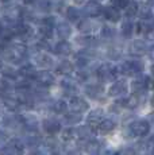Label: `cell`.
Segmentation results:
<instances>
[{
    "label": "cell",
    "mask_w": 154,
    "mask_h": 155,
    "mask_svg": "<svg viewBox=\"0 0 154 155\" xmlns=\"http://www.w3.org/2000/svg\"><path fill=\"white\" fill-rule=\"evenodd\" d=\"M27 58V47L22 43H10L3 49V59L10 64L19 65Z\"/></svg>",
    "instance_id": "cell-1"
},
{
    "label": "cell",
    "mask_w": 154,
    "mask_h": 155,
    "mask_svg": "<svg viewBox=\"0 0 154 155\" xmlns=\"http://www.w3.org/2000/svg\"><path fill=\"white\" fill-rule=\"evenodd\" d=\"M150 132V124L147 120H135L126 128V135L129 138H145Z\"/></svg>",
    "instance_id": "cell-2"
},
{
    "label": "cell",
    "mask_w": 154,
    "mask_h": 155,
    "mask_svg": "<svg viewBox=\"0 0 154 155\" xmlns=\"http://www.w3.org/2000/svg\"><path fill=\"white\" fill-rule=\"evenodd\" d=\"M118 73H119L118 68H115L114 65L108 64V62L102 64L99 68H97V70H96L97 78H99L102 82H111V81H114V80L118 77Z\"/></svg>",
    "instance_id": "cell-3"
},
{
    "label": "cell",
    "mask_w": 154,
    "mask_h": 155,
    "mask_svg": "<svg viewBox=\"0 0 154 155\" xmlns=\"http://www.w3.org/2000/svg\"><path fill=\"white\" fill-rule=\"evenodd\" d=\"M145 65L141 61H124L118 66L120 74L123 76H138V74L143 73Z\"/></svg>",
    "instance_id": "cell-4"
},
{
    "label": "cell",
    "mask_w": 154,
    "mask_h": 155,
    "mask_svg": "<svg viewBox=\"0 0 154 155\" xmlns=\"http://www.w3.org/2000/svg\"><path fill=\"white\" fill-rule=\"evenodd\" d=\"M25 154V142L18 138L10 139L3 146V155H23Z\"/></svg>",
    "instance_id": "cell-5"
},
{
    "label": "cell",
    "mask_w": 154,
    "mask_h": 155,
    "mask_svg": "<svg viewBox=\"0 0 154 155\" xmlns=\"http://www.w3.org/2000/svg\"><path fill=\"white\" fill-rule=\"evenodd\" d=\"M103 120H104V111L102 108H96L87 116V126H89L95 132H99V126Z\"/></svg>",
    "instance_id": "cell-6"
},
{
    "label": "cell",
    "mask_w": 154,
    "mask_h": 155,
    "mask_svg": "<svg viewBox=\"0 0 154 155\" xmlns=\"http://www.w3.org/2000/svg\"><path fill=\"white\" fill-rule=\"evenodd\" d=\"M69 108H70V111L72 112L81 115V113H84L88 108H89V104H88L87 100L82 99V97L76 96V97H73V99H70Z\"/></svg>",
    "instance_id": "cell-7"
},
{
    "label": "cell",
    "mask_w": 154,
    "mask_h": 155,
    "mask_svg": "<svg viewBox=\"0 0 154 155\" xmlns=\"http://www.w3.org/2000/svg\"><path fill=\"white\" fill-rule=\"evenodd\" d=\"M129 92V85L124 80H119L108 89V96L111 97H122Z\"/></svg>",
    "instance_id": "cell-8"
},
{
    "label": "cell",
    "mask_w": 154,
    "mask_h": 155,
    "mask_svg": "<svg viewBox=\"0 0 154 155\" xmlns=\"http://www.w3.org/2000/svg\"><path fill=\"white\" fill-rule=\"evenodd\" d=\"M102 14H104V8L97 2H89L88 4H85L84 10H82V15H85L88 19L89 18H97Z\"/></svg>",
    "instance_id": "cell-9"
},
{
    "label": "cell",
    "mask_w": 154,
    "mask_h": 155,
    "mask_svg": "<svg viewBox=\"0 0 154 155\" xmlns=\"http://www.w3.org/2000/svg\"><path fill=\"white\" fill-rule=\"evenodd\" d=\"M92 59H93V53L88 49H84L75 54V62L80 68H85L87 65H89L92 62Z\"/></svg>",
    "instance_id": "cell-10"
},
{
    "label": "cell",
    "mask_w": 154,
    "mask_h": 155,
    "mask_svg": "<svg viewBox=\"0 0 154 155\" xmlns=\"http://www.w3.org/2000/svg\"><path fill=\"white\" fill-rule=\"evenodd\" d=\"M147 51H149V46H147V43L145 41H141V39L132 41L131 45L129 46V53L135 57H141L146 54Z\"/></svg>",
    "instance_id": "cell-11"
},
{
    "label": "cell",
    "mask_w": 154,
    "mask_h": 155,
    "mask_svg": "<svg viewBox=\"0 0 154 155\" xmlns=\"http://www.w3.org/2000/svg\"><path fill=\"white\" fill-rule=\"evenodd\" d=\"M42 128L49 135H55L57 132L61 131V123L55 117H46L42 121Z\"/></svg>",
    "instance_id": "cell-12"
},
{
    "label": "cell",
    "mask_w": 154,
    "mask_h": 155,
    "mask_svg": "<svg viewBox=\"0 0 154 155\" xmlns=\"http://www.w3.org/2000/svg\"><path fill=\"white\" fill-rule=\"evenodd\" d=\"M104 93V86L97 82H92L85 86V94L92 100H99L102 97V94Z\"/></svg>",
    "instance_id": "cell-13"
},
{
    "label": "cell",
    "mask_w": 154,
    "mask_h": 155,
    "mask_svg": "<svg viewBox=\"0 0 154 155\" xmlns=\"http://www.w3.org/2000/svg\"><path fill=\"white\" fill-rule=\"evenodd\" d=\"M35 81L45 89V88L52 86L53 84H54L55 80H54V76H53L50 71L42 70V71H38V76H37V78H35Z\"/></svg>",
    "instance_id": "cell-14"
},
{
    "label": "cell",
    "mask_w": 154,
    "mask_h": 155,
    "mask_svg": "<svg viewBox=\"0 0 154 155\" xmlns=\"http://www.w3.org/2000/svg\"><path fill=\"white\" fill-rule=\"evenodd\" d=\"M22 117V124H23V128L27 130L28 132H37L38 127H39V121L35 116L32 115H23L20 116Z\"/></svg>",
    "instance_id": "cell-15"
},
{
    "label": "cell",
    "mask_w": 154,
    "mask_h": 155,
    "mask_svg": "<svg viewBox=\"0 0 154 155\" xmlns=\"http://www.w3.org/2000/svg\"><path fill=\"white\" fill-rule=\"evenodd\" d=\"M76 132H77V138H79L82 143H85L88 140H92L93 135L96 134L89 126H80V127H77L76 128Z\"/></svg>",
    "instance_id": "cell-16"
},
{
    "label": "cell",
    "mask_w": 154,
    "mask_h": 155,
    "mask_svg": "<svg viewBox=\"0 0 154 155\" xmlns=\"http://www.w3.org/2000/svg\"><path fill=\"white\" fill-rule=\"evenodd\" d=\"M35 62H37L38 66L43 68V69H50V68L54 66V59L47 53H38L35 55Z\"/></svg>",
    "instance_id": "cell-17"
},
{
    "label": "cell",
    "mask_w": 154,
    "mask_h": 155,
    "mask_svg": "<svg viewBox=\"0 0 154 155\" xmlns=\"http://www.w3.org/2000/svg\"><path fill=\"white\" fill-rule=\"evenodd\" d=\"M19 74L26 80V81H30V80H35V78H37L38 71H37V69H35L34 65L25 64V65H22V68H20Z\"/></svg>",
    "instance_id": "cell-18"
},
{
    "label": "cell",
    "mask_w": 154,
    "mask_h": 155,
    "mask_svg": "<svg viewBox=\"0 0 154 155\" xmlns=\"http://www.w3.org/2000/svg\"><path fill=\"white\" fill-rule=\"evenodd\" d=\"M145 93H132L130 97H127V108L130 109H135L138 107H141L145 103Z\"/></svg>",
    "instance_id": "cell-19"
},
{
    "label": "cell",
    "mask_w": 154,
    "mask_h": 155,
    "mask_svg": "<svg viewBox=\"0 0 154 155\" xmlns=\"http://www.w3.org/2000/svg\"><path fill=\"white\" fill-rule=\"evenodd\" d=\"M54 53L57 55H62V57H68L73 53L72 45H70L68 41H61L54 46Z\"/></svg>",
    "instance_id": "cell-20"
},
{
    "label": "cell",
    "mask_w": 154,
    "mask_h": 155,
    "mask_svg": "<svg viewBox=\"0 0 154 155\" xmlns=\"http://www.w3.org/2000/svg\"><path fill=\"white\" fill-rule=\"evenodd\" d=\"M137 32L139 34H149V32L154 31V16L150 19H145V20H139L137 25Z\"/></svg>",
    "instance_id": "cell-21"
},
{
    "label": "cell",
    "mask_w": 154,
    "mask_h": 155,
    "mask_svg": "<svg viewBox=\"0 0 154 155\" xmlns=\"http://www.w3.org/2000/svg\"><path fill=\"white\" fill-rule=\"evenodd\" d=\"M104 16H105V19L109 20V22H112V23H116V22H119L120 20V11L118 10L116 7H114V5H108V7H105L104 8Z\"/></svg>",
    "instance_id": "cell-22"
},
{
    "label": "cell",
    "mask_w": 154,
    "mask_h": 155,
    "mask_svg": "<svg viewBox=\"0 0 154 155\" xmlns=\"http://www.w3.org/2000/svg\"><path fill=\"white\" fill-rule=\"evenodd\" d=\"M3 105H4V108L8 109L10 112H16V111H19L22 104H20V101L18 99H15V97L7 96V97H3Z\"/></svg>",
    "instance_id": "cell-23"
},
{
    "label": "cell",
    "mask_w": 154,
    "mask_h": 155,
    "mask_svg": "<svg viewBox=\"0 0 154 155\" xmlns=\"http://www.w3.org/2000/svg\"><path fill=\"white\" fill-rule=\"evenodd\" d=\"M62 88H64V94H66L70 99L76 97L77 91H79L76 82L72 81V80H64V81H62Z\"/></svg>",
    "instance_id": "cell-24"
},
{
    "label": "cell",
    "mask_w": 154,
    "mask_h": 155,
    "mask_svg": "<svg viewBox=\"0 0 154 155\" xmlns=\"http://www.w3.org/2000/svg\"><path fill=\"white\" fill-rule=\"evenodd\" d=\"M57 35L61 41H66L72 35V27L66 22H60L57 25Z\"/></svg>",
    "instance_id": "cell-25"
},
{
    "label": "cell",
    "mask_w": 154,
    "mask_h": 155,
    "mask_svg": "<svg viewBox=\"0 0 154 155\" xmlns=\"http://www.w3.org/2000/svg\"><path fill=\"white\" fill-rule=\"evenodd\" d=\"M147 80H149V77H139V78L134 80V82L131 84L132 92L134 93H145V91L147 89Z\"/></svg>",
    "instance_id": "cell-26"
},
{
    "label": "cell",
    "mask_w": 154,
    "mask_h": 155,
    "mask_svg": "<svg viewBox=\"0 0 154 155\" xmlns=\"http://www.w3.org/2000/svg\"><path fill=\"white\" fill-rule=\"evenodd\" d=\"M96 27H97L96 22H93V20H91V19H82L81 22L79 23V30L81 32H84L85 35L93 32L95 30H96Z\"/></svg>",
    "instance_id": "cell-27"
},
{
    "label": "cell",
    "mask_w": 154,
    "mask_h": 155,
    "mask_svg": "<svg viewBox=\"0 0 154 155\" xmlns=\"http://www.w3.org/2000/svg\"><path fill=\"white\" fill-rule=\"evenodd\" d=\"M115 127H116V123H115L112 119H104V120L102 121V124L99 126V134H102V135H108V134H111L112 131L115 130Z\"/></svg>",
    "instance_id": "cell-28"
},
{
    "label": "cell",
    "mask_w": 154,
    "mask_h": 155,
    "mask_svg": "<svg viewBox=\"0 0 154 155\" xmlns=\"http://www.w3.org/2000/svg\"><path fill=\"white\" fill-rule=\"evenodd\" d=\"M81 15H82V11H80L79 8L76 7H66V12H65V16H66V19L69 20V22H81Z\"/></svg>",
    "instance_id": "cell-29"
},
{
    "label": "cell",
    "mask_w": 154,
    "mask_h": 155,
    "mask_svg": "<svg viewBox=\"0 0 154 155\" xmlns=\"http://www.w3.org/2000/svg\"><path fill=\"white\" fill-rule=\"evenodd\" d=\"M77 43L81 45L85 49H89V47H95L99 42H97V39L95 37H92V35H82V37L77 38Z\"/></svg>",
    "instance_id": "cell-30"
},
{
    "label": "cell",
    "mask_w": 154,
    "mask_h": 155,
    "mask_svg": "<svg viewBox=\"0 0 154 155\" xmlns=\"http://www.w3.org/2000/svg\"><path fill=\"white\" fill-rule=\"evenodd\" d=\"M73 70H75V65H73L70 61H68V59L61 61L60 64H58V66H57V73L65 74V76L73 73Z\"/></svg>",
    "instance_id": "cell-31"
},
{
    "label": "cell",
    "mask_w": 154,
    "mask_h": 155,
    "mask_svg": "<svg viewBox=\"0 0 154 155\" xmlns=\"http://www.w3.org/2000/svg\"><path fill=\"white\" fill-rule=\"evenodd\" d=\"M50 109H52L54 113L57 115H66V111H68V104L65 103L64 100H57L55 103H53L50 105Z\"/></svg>",
    "instance_id": "cell-32"
},
{
    "label": "cell",
    "mask_w": 154,
    "mask_h": 155,
    "mask_svg": "<svg viewBox=\"0 0 154 155\" xmlns=\"http://www.w3.org/2000/svg\"><path fill=\"white\" fill-rule=\"evenodd\" d=\"M76 138H77V132H76V128H73V127L65 128V130L61 132V139H62V140H64L65 143L73 142Z\"/></svg>",
    "instance_id": "cell-33"
},
{
    "label": "cell",
    "mask_w": 154,
    "mask_h": 155,
    "mask_svg": "<svg viewBox=\"0 0 154 155\" xmlns=\"http://www.w3.org/2000/svg\"><path fill=\"white\" fill-rule=\"evenodd\" d=\"M81 120H82V116L79 115V113H75V112H69L64 116V121L68 126H76V124H79Z\"/></svg>",
    "instance_id": "cell-34"
},
{
    "label": "cell",
    "mask_w": 154,
    "mask_h": 155,
    "mask_svg": "<svg viewBox=\"0 0 154 155\" xmlns=\"http://www.w3.org/2000/svg\"><path fill=\"white\" fill-rule=\"evenodd\" d=\"M120 32H122L124 38H130L132 35V32H134V23L130 19L124 20L122 23V27H120Z\"/></svg>",
    "instance_id": "cell-35"
},
{
    "label": "cell",
    "mask_w": 154,
    "mask_h": 155,
    "mask_svg": "<svg viewBox=\"0 0 154 155\" xmlns=\"http://www.w3.org/2000/svg\"><path fill=\"white\" fill-rule=\"evenodd\" d=\"M138 14H139V5L135 2H130L129 5L126 7V10H124V15L131 19V18L137 16Z\"/></svg>",
    "instance_id": "cell-36"
},
{
    "label": "cell",
    "mask_w": 154,
    "mask_h": 155,
    "mask_svg": "<svg viewBox=\"0 0 154 155\" xmlns=\"http://www.w3.org/2000/svg\"><path fill=\"white\" fill-rule=\"evenodd\" d=\"M115 35H116V30L114 27H108V26H104V27L102 28V31H100V37L105 41L114 39Z\"/></svg>",
    "instance_id": "cell-37"
},
{
    "label": "cell",
    "mask_w": 154,
    "mask_h": 155,
    "mask_svg": "<svg viewBox=\"0 0 154 155\" xmlns=\"http://www.w3.org/2000/svg\"><path fill=\"white\" fill-rule=\"evenodd\" d=\"M2 73H3V78L10 80V81H11V80H15L16 77H18L16 70H15V69H12L11 66H8V65H4V66H3Z\"/></svg>",
    "instance_id": "cell-38"
},
{
    "label": "cell",
    "mask_w": 154,
    "mask_h": 155,
    "mask_svg": "<svg viewBox=\"0 0 154 155\" xmlns=\"http://www.w3.org/2000/svg\"><path fill=\"white\" fill-rule=\"evenodd\" d=\"M54 0H38L37 2V7H38V10H41V11H50V10H53L54 8Z\"/></svg>",
    "instance_id": "cell-39"
},
{
    "label": "cell",
    "mask_w": 154,
    "mask_h": 155,
    "mask_svg": "<svg viewBox=\"0 0 154 155\" xmlns=\"http://www.w3.org/2000/svg\"><path fill=\"white\" fill-rule=\"evenodd\" d=\"M53 30L54 28H52V27H47V26H41L39 27V37H41V39H45V41H49L50 38L53 37Z\"/></svg>",
    "instance_id": "cell-40"
},
{
    "label": "cell",
    "mask_w": 154,
    "mask_h": 155,
    "mask_svg": "<svg viewBox=\"0 0 154 155\" xmlns=\"http://www.w3.org/2000/svg\"><path fill=\"white\" fill-rule=\"evenodd\" d=\"M35 16L30 8H20V19H22V22H32Z\"/></svg>",
    "instance_id": "cell-41"
},
{
    "label": "cell",
    "mask_w": 154,
    "mask_h": 155,
    "mask_svg": "<svg viewBox=\"0 0 154 155\" xmlns=\"http://www.w3.org/2000/svg\"><path fill=\"white\" fill-rule=\"evenodd\" d=\"M139 18H141V20H145V19H150V18H153V14H152V8L149 7V5H142V7H139Z\"/></svg>",
    "instance_id": "cell-42"
},
{
    "label": "cell",
    "mask_w": 154,
    "mask_h": 155,
    "mask_svg": "<svg viewBox=\"0 0 154 155\" xmlns=\"http://www.w3.org/2000/svg\"><path fill=\"white\" fill-rule=\"evenodd\" d=\"M120 50L118 49V47H109V49L107 50V57L109 59H119V57H120Z\"/></svg>",
    "instance_id": "cell-43"
},
{
    "label": "cell",
    "mask_w": 154,
    "mask_h": 155,
    "mask_svg": "<svg viewBox=\"0 0 154 155\" xmlns=\"http://www.w3.org/2000/svg\"><path fill=\"white\" fill-rule=\"evenodd\" d=\"M54 25H55V20L53 16H46L41 20V26H47V27L54 28Z\"/></svg>",
    "instance_id": "cell-44"
},
{
    "label": "cell",
    "mask_w": 154,
    "mask_h": 155,
    "mask_svg": "<svg viewBox=\"0 0 154 155\" xmlns=\"http://www.w3.org/2000/svg\"><path fill=\"white\" fill-rule=\"evenodd\" d=\"M129 3H130V0H112V5L116 7L118 10H120V8H124V10H126Z\"/></svg>",
    "instance_id": "cell-45"
},
{
    "label": "cell",
    "mask_w": 154,
    "mask_h": 155,
    "mask_svg": "<svg viewBox=\"0 0 154 155\" xmlns=\"http://www.w3.org/2000/svg\"><path fill=\"white\" fill-rule=\"evenodd\" d=\"M88 77H89V74L87 71H77L76 73V80L79 82H87Z\"/></svg>",
    "instance_id": "cell-46"
},
{
    "label": "cell",
    "mask_w": 154,
    "mask_h": 155,
    "mask_svg": "<svg viewBox=\"0 0 154 155\" xmlns=\"http://www.w3.org/2000/svg\"><path fill=\"white\" fill-rule=\"evenodd\" d=\"M147 121H149L150 127H154V113H150L149 117H147Z\"/></svg>",
    "instance_id": "cell-47"
},
{
    "label": "cell",
    "mask_w": 154,
    "mask_h": 155,
    "mask_svg": "<svg viewBox=\"0 0 154 155\" xmlns=\"http://www.w3.org/2000/svg\"><path fill=\"white\" fill-rule=\"evenodd\" d=\"M23 2H25L26 4L31 5V4H37V2H38V0H23Z\"/></svg>",
    "instance_id": "cell-48"
},
{
    "label": "cell",
    "mask_w": 154,
    "mask_h": 155,
    "mask_svg": "<svg viewBox=\"0 0 154 155\" xmlns=\"http://www.w3.org/2000/svg\"><path fill=\"white\" fill-rule=\"evenodd\" d=\"M147 5H149L150 8H154V0H147V3H146Z\"/></svg>",
    "instance_id": "cell-49"
},
{
    "label": "cell",
    "mask_w": 154,
    "mask_h": 155,
    "mask_svg": "<svg viewBox=\"0 0 154 155\" xmlns=\"http://www.w3.org/2000/svg\"><path fill=\"white\" fill-rule=\"evenodd\" d=\"M150 57H152V59H154V46L150 49Z\"/></svg>",
    "instance_id": "cell-50"
},
{
    "label": "cell",
    "mask_w": 154,
    "mask_h": 155,
    "mask_svg": "<svg viewBox=\"0 0 154 155\" xmlns=\"http://www.w3.org/2000/svg\"><path fill=\"white\" fill-rule=\"evenodd\" d=\"M150 105H152L153 108H154V94L152 96V100H150Z\"/></svg>",
    "instance_id": "cell-51"
},
{
    "label": "cell",
    "mask_w": 154,
    "mask_h": 155,
    "mask_svg": "<svg viewBox=\"0 0 154 155\" xmlns=\"http://www.w3.org/2000/svg\"><path fill=\"white\" fill-rule=\"evenodd\" d=\"M3 2V4H7V3H12L14 0H2Z\"/></svg>",
    "instance_id": "cell-52"
},
{
    "label": "cell",
    "mask_w": 154,
    "mask_h": 155,
    "mask_svg": "<svg viewBox=\"0 0 154 155\" xmlns=\"http://www.w3.org/2000/svg\"><path fill=\"white\" fill-rule=\"evenodd\" d=\"M150 71H152V76H153V78H154V65L152 66V69H150Z\"/></svg>",
    "instance_id": "cell-53"
},
{
    "label": "cell",
    "mask_w": 154,
    "mask_h": 155,
    "mask_svg": "<svg viewBox=\"0 0 154 155\" xmlns=\"http://www.w3.org/2000/svg\"><path fill=\"white\" fill-rule=\"evenodd\" d=\"M150 155H154V147L152 148V153H150Z\"/></svg>",
    "instance_id": "cell-54"
},
{
    "label": "cell",
    "mask_w": 154,
    "mask_h": 155,
    "mask_svg": "<svg viewBox=\"0 0 154 155\" xmlns=\"http://www.w3.org/2000/svg\"><path fill=\"white\" fill-rule=\"evenodd\" d=\"M93 2H97V0H93Z\"/></svg>",
    "instance_id": "cell-55"
}]
</instances>
